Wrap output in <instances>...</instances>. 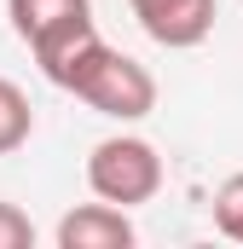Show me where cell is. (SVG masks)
I'll use <instances>...</instances> for the list:
<instances>
[{"mask_svg": "<svg viewBox=\"0 0 243 249\" xmlns=\"http://www.w3.org/2000/svg\"><path fill=\"white\" fill-rule=\"evenodd\" d=\"M0 249H35V226L17 203H0Z\"/></svg>", "mask_w": 243, "mask_h": 249, "instance_id": "8", "label": "cell"}, {"mask_svg": "<svg viewBox=\"0 0 243 249\" xmlns=\"http://www.w3.org/2000/svg\"><path fill=\"white\" fill-rule=\"evenodd\" d=\"M29 133H35V110H29V99H23V87L0 75V157L23 151Z\"/></svg>", "mask_w": 243, "mask_h": 249, "instance_id": "6", "label": "cell"}, {"mask_svg": "<svg viewBox=\"0 0 243 249\" xmlns=\"http://www.w3.org/2000/svg\"><path fill=\"white\" fill-rule=\"evenodd\" d=\"M87 186H93V197H104L116 209H139V203H151L162 191V157L139 133L99 139L93 157H87Z\"/></svg>", "mask_w": 243, "mask_h": 249, "instance_id": "3", "label": "cell"}, {"mask_svg": "<svg viewBox=\"0 0 243 249\" xmlns=\"http://www.w3.org/2000/svg\"><path fill=\"white\" fill-rule=\"evenodd\" d=\"M6 18L52 87L69 81V70L87 58L93 41H104L93 29V0H6Z\"/></svg>", "mask_w": 243, "mask_h": 249, "instance_id": "1", "label": "cell"}, {"mask_svg": "<svg viewBox=\"0 0 243 249\" xmlns=\"http://www.w3.org/2000/svg\"><path fill=\"white\" fill-rule=\"evenodd\" d=\"M214 226H220V238L243 244V174L220 180V191H214Z\"/></svg>", "mask_w": 243, "mask_h": 249, "instance_id": "7", "label": "cell"}, {"mask_svg": "<svg viewBox=\"0 0 243 249\" xmlns=\"http://www.w3.org/2000/svg\"><path fill=\"white\" fill-rule=\"evenodd\" d=\"M139 29L168 47V53H185V47H203L208 29H214V0H127Z\"/></svg>", "mask_w": 243, "mask_h": 249, "instance_id": "4", "label": "cell"}, {"mask_svg": "<svg viewBox=\"0 0 243 249\" xmlns=\"http://www.w3.org/2000/svg\"><path fill=\"white\" fill-rule=\"evenodd\" d=\"M64 93H75L87 110H99V116H110V122H145V116L156 110V75L139 58L116 53L110 41H93V47H87V58L69 70Z\"/></svg>", "mask_w": 243, "mask_h": 249, "instance_id": "2", "label": "cell"}, {"mask_svg": "<svg viewBox=\"0 0 243 249\" xmlns=\"http://www.w3.org/2000/svg\"><path fill=\"white\" fill-rule=\"evenodd\" d=\"M133 244V220H127V209L116 203H81V209H69L58 220V249H127Z\"/></svg>", "mask_w": 243, "mask_h": 249, "instance_id": "5", "label": "cell"}]
</instances>
